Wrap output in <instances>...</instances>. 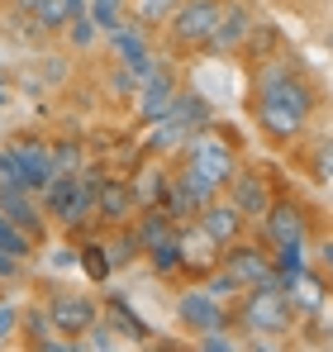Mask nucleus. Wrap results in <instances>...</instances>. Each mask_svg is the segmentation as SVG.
<instances>
[{"label":"nucleus","instance_id":"1","mask_svg":"<svg viewBox=\"0 0 333 352\" xmlns=\"http://www.w3.org/2000/svg\"><path fill=\"white\" fill-rule=\"evenodd\" d=\"M248 100L290 105V110L314 119V110H319V86L300 72V62L272 53V58H262V62H248Z\"/></svg>","mask_w":333,"mask_h":352},{"label":"nucleus","instance_id":"2","mask_svg":"<svg viewBox=\"0 0 333 352\" xmlns=\"http://www.w3.org/2000/svg\"><path fill=\"white\" fill-rule=\"evenodd\" d=\"M295 305L281 286H253L228 305V329L238 333H262V338H290L295 333Z\"/></svg>","mask_w":333,"mask_h":352},{"label":"nucleus","instance_id":"3","mask_svg":"<svg viewBox=\"0 0 333 352\" xmlns=\"http://www.w3.org/2000/svg\"><path fill=\"white\" fill-rule=\"evenodd\" d=\"M219 14H224V0H181L171 10V19H166L153 38L162 43L171 58H195V53H205Z\"/></svg>","mask_w":333,"mask_h":352},{"label":"nucleus","instance_id":"4","mask_svg":"<svg viewBox=\"0 0 333 352\" xmlns=\"http://www.w3.org/2000/svg\"><path fill=\"white\" fill-rule=\"evenodd\" d=\"M176 157H181V162H191L195 172H205L210 181H215V186H219V190L228 186V176L243 167V153H238L233 133H224L219 124H210V129H195Z\"/></svg>","mask_w":333,"mask_h":352},{"label":"nucleus","instance_id":"5","mask_svg":"<svg viewBox=\"0 0 333 352\" xmlns=\"http://www.w3.org/2000/svg\"><path fill=\"white\" fill-rule=\"evenodd\" d=\"M310 234H314V210L300 195L277 190L272 205H267V214L257 219V238L267 248H281V243H310Z\"/></svg>","mask_w":333,"mask_h":352},{"label":"nucleus","instance_id":"6","mask_svg":"<svg viewBox=\"0 0 333 352\" xmlns=\"http://www.w3.org/2000/svg\"><path fill=\"white\" fill-rule=\"evenodd\" d=\"M219 267L238 281V291H253V286H277V272H272V248L262 238H238L219 252Z\"/></svg>","mask_w":333,"mask_h":352},{"label":"nucleus","instance_id":"7","mask_svg":"<svg viewBox=\"0 0 333 352\" xmlns=\"http://www.w3.org/2000/svg\"><path fill=\"white\" fill-rule=\"evenodd\" d=\"M171 314H176V329H181V333H195V338L210 333V329H228V305L215 300L200 281H181Z\"/></svg>","mask_w":333,"mask_h":352},{"label":"nucleus","instance_id":"8","mask_svg":"<svg viewBox=\"0 0 333 352\" xmlns=\"http://www.w3.org/2000/svg\"><path fill=\"white\" fill-rule=\"evenodd\" d=\"M176 91H181V76H176V67L171 62H158L143 81H138V91H133V124L138 129H148V124H158V119L171 115V100H176Z\"/></svg>","mask_w":333,"mask_h":352},{"label":"nucleus","instance_id":"9","mask_svg":"<svg viewBox=\"0 0 333 352\" xmlns=\"http://www.w3.org/2000/svg\"><path fill=\"white\" fill-rule=\"evenodd\" d=\"M272 195H277V181L267 167H253V162H243L238 172L228 176V186H224V200L253 224V219H262L267 214V205H272Z\"/></svg>","mask_w":333,"mask_h":352},{"label":"nucleus","instance_id":"10","mask_svg":"<svg viewBox=\"0 0 333 352\" xmlns=\"http://www.w3.org/2000/svg\"><path fill=\"white\" fill-rule=\"evenodd\" d=\"M105 48H110L114 67L133 72V81H143V76L162 62L158 53H153V29H143V24H133V19H124L119 29L105 34Z\"/></svg>","mask_w":333,"mask_h":352},{"label":"nucleus","instance_id":"11","mask_svg":"<svg viewBox=\"0 0 333 352\" xmlns=\"http://www.w3.org/2000/svg\"><path fill=\"white\" fill-rule=\"evenodd\" d=\"M248 115L257 124V133L272 148H300L310 133V115L290 110V105H272V100H248Z\"/></svg>","mask_w":333,"mask_h":352},{"label":"nucleus","instance_id":"12","mask_svg":"<svg viewBox=\"0 0 333 352\" xmlns=\"http://www.w3.org/2000/svg\"><path fill=\"white\" fill-rule=\"evenodd\" d=\"M43 305H48V314H53L57 333H62V338H72V343H76L96 319H100V300H96V295H86V291L53 286V291L43 295Z\"/></svg>","mask_w":333,"mask_h":352},{"label":"nucleus","instance_id":"13","mask_svg":"<svg viewBox=\"0 0 333 352\" xmlns=\"http://www.w3.org/2000/svg\"><path fill=\"white\" fill-rule=\"evenodd\" d=\"M176 248H181V281H205V276L219 267V252H224L195 219L176 224Z\"/></svg>","mask_w":333,"mask_h":352},{"label":"nucleus","instance_id":"14","mask_svg":"<svg viewBox=\"0 0 333 352\" xmlns=\"http://www.w3.org/2000/svg\"><path fill=\"white\" fill-rule=\"evenodd\" d=\"M19 343H24L29 352H76L72 338L57 333V324H53V314H48L43 300L19 305Z\"/></svg>","mask_w":333,"mask_h":352},{"label":"nucleus","instance_id":"15","mask_svg":"<svg viewBox=\"0 0 333 352\" xmlns=\"http://www.w3.org/2000/svg\"><path fill=\"white\" fill-rule=\"evenodd\" d=\"M0 214L14 224V229H24L29 238H48V210L39 205V195L34 190H24V186H10V181H0Z\"/></svg>","mask_w":333,"mask_h":352},{"label":"nucleus","instance_id":"16","mask_svg":"<svg viewBox=\"0 0 333 352\" xmlns=\"http://www.w3.org/2000/svg\"><path fill=\"white\" fill-rule=\"evenodd\" d=\"M5 148H10V157H14L19 186L39 195V190L48 186V176H53V157H48V143H43V138H34V133H19V138H10Z\"/></svg>","mask_w":333,"mask_h":352},{"label":"nucleus","instance_id":"17","mask_svg":"<svg viewBox=\"0 0 333 352\" xmlns=\"http://www.w3.org/2000/svg\"><path fill=\"white\" fill-rule=\"evenodd\" d=\"M253 19H257V14H253L248 0H224V14H219V24H215V34H210V43H205V53H210V58H238V48H243Z\"/></svg>","mask_w":333,"mask_h":352},{"label":"nucleus","instance_id":"18","mask_svg":"<svg viewBox=\"0 0 333 352\" xmlns=\"http://www.w3.org/2000/svg\"><path fill=\"white\" fill-rule=\"evenodd\" d=\"M133 214H138V205H133L129 181L119 172H105L100 186H96V224H100V229H114V224H129Z\"/></svg>","mask_w":333,"mask_h":352},{"label":"nucleus","instance_id":"19","mask_svg":"<svg viewBox=\"0 0 333 352\" xmlns=\"http://www.w3.org/2000/svg\"><path fill=\"white\" fill-rule=\"evenodd\" d=\"M100 319L110 324V333L129 338V343H153V324L124 300V291H110L105 300H100Z\"/></svg>","mask_w":333,"mask_h":352},{"label":"nucleus","instance_id":"20","mask_svg":"<svg viewBox=\"0 0 333 352\" xmlns=\"http://www.w3.org/2000/svg\"><path fill=\"white\" fill-rule=\"evenodd\" d=\"M124 181H129V190H133V205H138V210L162 205L166 181H171V162H162V157H143V162L124 176Z\"/></svg>","mask_w":333,"mask_h":352},{"label":"nucleus","instance_id":"21","mask_svg":"<svg viewBox=\"0 0 333 352\" xmlns=\"http://www.w3.org/2000/svg\"><path fill=\"white\" fill-rule=\"evenodd\" d=\"M195 224H200L205 234L215 238L219 248H228V243H238V238L248 234V219H243V214H238V210H233V205H228L224 195H215L210 205H200V214H195Z\"/></svg>","mask_w":333,"mask_h":352},{"label":"nucleus","instance_id":"22","mask_svg":"<svg viewBox=\"0 0 333 352\" xmlns=\"http://www.w3.org/2000/svg\"><path fill=\"white\" fill-rule=\"evenodd\" d=\"M129 224H133V238H138V248H143V252H153V248H162V243H171V238H176V219L166 214L162 205L138 210Z\"/></svg>","mask_w":333,"mask_h":352},{"label":"nucleus","instance_id":"23","mask_svg":"<svg viewBox=\"0 0 333 352\" xmlns=\"http://www.w3.org/2000/svg\"><path fill=\"white\" fill-rule=\"evenodd\" d=\"M286 295H290L295 314H319V309H324V300H329V272L305 267V272L295 276V286H290Z\"/></svg>","mask_w":333,"mask_h":352},{"label":"nucleus","instance_id":"24","mask_svg":"<svg viewBox=\"0 0 333 352\" xmlns=\"http://www.w3.org/2000/svg\"><path fill=\"white\" fill-rule=\"evenodd\" d=\"M186 138H191V129L181 124V119H158V124H148V143H143V153L148 157H162V162H171L181 148H186Z\"/></svg>","mask_w":333,"mask_h":352},{"label":"nucleus","instance_id":"25","mask_svg":"<svg viewBox=\"0 0 333 352\" xmlns=\"http://www.w3.org/2000/svg\"><path fill=\"white\" fill-rule=\"evenodd\" d=\"M81 10H86V0H43V5L34 10V19H39L43 38L53 43V38H62V34H67V24H72Z\"/></svg>","mask_w":333,"mask_h":352},{"label":"nucleus","instance_id":"26","mask_svg":"<svg viewBox=\"0 0 333 352\" xmlns=\"http://www.w3.org/2000/svg\"><path fill=\"white\" fill-rule=\"evenodd\" d=\"M171 119H181V124L195 133V129H210V124H215V105H210L200 91L181 86V91H176V100H171Z\"/></svg>","mask_w":333,"mask_h":352},{"label":"nucleus","instance_id":"27","mask_svg":"<svg viewBox=\"0 0 333 352\" xmlns=\"http://www.w3.org/2000/svg\"><path fill=\"white\" fill-rule=\"evenodd\" d=\"M76 267L86 272V281H96V286H105L114 276V262H110V252H105V238L100 234H91L81 248H76Z\"/></svg>","mask_w":333,"mask_h":352},{"label":"nucleus","instance_id":"28","mask_svg":"<svg viewBox=\"0 0 333 352\" xmlns=\"http://www.w3.org/2000/svg\"><path fill=\"white\" fill-rule=\"evenodd\" d=\"M281 53V29L272 19H253V29H248V38H243V48H238V58L243 62H262Z\"/></svg>","mask_w":333,"mask_h":352},{"label":"nucleus","instance_id":"29","mask_svg":"<svg viewBox=\"0 0 333 352\" xmlns=\"http://www.w3.org/2000/svg\"><path fill=\"white\" fill-rule=\"evenodd\" d=\"M105 252H110L114 272L119 267H133L138 257H143V248H138V238H133V224H114V229H105Z\"/></svg>","mask_w":333,"mask_h":352},{"label":"nucleus","instance_id":"30","mask_svg":"<svg viewBox=\"0 0 333 352\" xmlns=\"http://www.w3.org/2000/svg\"><path fill=\"white\" fill-rule=\"evenodd\" d=\"M143 262H148V272L166 281V286H181V248H176V238L162 243V248H153V252H143Z\"/></svg>","mask_w":333,"mask_h":352},{"label":"nucleus","instance_id":"31","mask_svg":"<svg viewBox=\"0 0 333 352\" xmlns=\"http://www.w3.org/2000/svg\"><path fill=\"white\" fill-rule=\"evenodd\" d=\"M176 5H181V0H129V19L158 34L166 19H171V10H176Z\"/></svg>","mask_w":333,"mask_h":352},{"label":"nucleus","instance_id":"32","mask_svg":"<svg viewBox=\"0 0 333 352\" xmlns=\"http://www.w3.org/2000/svg\"><path fill=\"white\" fill-rule=\"evenodd\" d=\"M100 38H105V34H100V24H96V19H91L86 10H81V14H76V19L67 24V34H62V43H67L72 53H91V48H96Z\"/></svg>","mask_w":333,"mask_h":352},{"label":"nucleus","instance_id":"33","mask_svg":"<svg viewBox=\"0 0 333 352\" xmlns=\"http://www.w3.org/2000/svg\"><path fill=\"white\" fill-rule=\"evenodd\" d=\"M305 148V172L314 176V181H329L333 176V138H310V143H300Z\"/></svg>","mask_w":333,"mask_h":352},{"label":"nucleus","instance_id":"34","mask_svg":"<svg viewBox=\"0 0 333 352\" xmlns=\"http://www.w3.org/2000/svg\"><path fill=\"white\" fill-rule=\"evenodd\" d=\"M0 248H5L10 257H19V262H34V257H39V238H29L24 229H14L5 214H0Z\"/></svg>","mask_w":333,"mask_h":352},{"label":"nucleus","instance_id":"35","mask_svg":"<svg viewBox=\"0 0 333 352\" xmlns=\"http://www.w3.org/2000/svg\"><path fill=\"white\" fill-rule=\"evenodd\" d=\"M48 157H53V172H81L86 167V148L76 138H53L48 143Z\"/></svg>","mask_w":333,"mask_h":352},{"label":"nucleus","instance_id":"36","mask_svg":"<svg viewBox=\"0 0 333 352\" xmlns=\"http://www.w3.org/2000/svg\"><path fill=\"white\" fill-rule=\"evenodd\" d=\"M86 14L100 24V34H110L129 19V0H86Z\"/></svg>","mask_w":333,"mask_h":352},{"label":"nucleus","instance_id":"37","mask_svg":"<svg viewBox=\"0 0 333 352\" xmlns=\"http://www.w3.org/2000/svg\"><path fill=\"white\" fill-rule=\"evenodd\" d=\"M19 338V300L0 291V348H10Z\"/></svg>","mask_w":333,"mask_h":352},{"label":"nucleus","instance_id":"38","mask_svg":"<svg viewBox=\"0 0 333 352\" xmlns=\"http://www.w3.org/2000/svg\"><path fill=\"white\" fill-rule=\"evenodd\" d=\"M110 348H114V333H110L105 319H96V324L76 338V352H110Z\"/></svg>","mask_w":333,"mask_h":352},{"label":"nucleus","instance_id":"39","mask_svg":"<svg viewBox=\"0 0 333 352\" xmlns=\"http://www.w3.org/2000/svg\"><path fill=\"white\" fill-rule=\"evenodd\" d=\"M53 267H76V248H57V252H53Z\"/></svg>","mask_w":333,"mask_h":352},{"label":"nucleus","instance_id":"40","mask_svg":"<svg viewBox=\"0 0 333 352\" xmlns=\"http://www.w3.org/2000/svg\"><path fill=\"white\" fill-rule=\"evenodd\" d=\"M319 252H324V272H333V234H324V243H319Z\"/></svg>","mask_w":333,"mask_h":352},{"label":"nucleus","instance_id":"41","mask_svg":"<svg viewBox=\"0 0 333 352\" xmlns=\"http://www.w3.org/2000/svg\"><path fill=\"white\" fill-rule=\"evenodd\" d=\"M324 48H329V53H333V29H324Z\"/></svg>","mask_w":333,"mask_h":352},{"label":"nucleus","instance_id":"42","mask_svg":"<svg viewBox=\"0 0 333 352\" xmlns=\"http://www.w3.org/2000/svg\"><path fill=\"white\" fill-rule=\"evenodd\" d=\"M0 110H5V86H0Z\"/></svg>","mask_w":333,"mask_h":352},{"label":"nucleus","instance_id":"43","mask_svg":"<svg viewBox=\"0 0 333 352\" xmlns=\"http://www.w3.org/2000/svg\"><path fill=\"white\" fill-rule=\"evenodd\" d=\"M329 291H333V272H329Z\"/></svg>","mask_w":333,"mask_h":352},{"label":"nucleus","instance_id":"44","mask_svg":"<svg viewBox=\"0 0 333 352\" xmlns=\"http://www.w3.org/2000/svg\"><path fill=\"white\" fill-rule=\"evenodd\" d=\"M0 291H10V286H5V281H0Z\"/></svg>","mask_w":333,"mask_h":352},{"label":"nucleus","instance_id":"45","mask_svg":"<svg viewBox=\"0 0 333 352\" xmlns=\"http://www.w3.org/2000/svg\"><path fill=\"white\" fill-rule=\"evenodd\" d=\"M0 81H5V72H0Z\"/></svg>","mask_w":333,"mask_h":352}]
</instances>
